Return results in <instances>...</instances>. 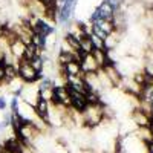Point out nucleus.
Listing matches in <instances>:
<instances>
[{"mask_svg":"<svg viewBox=\"0 0 153 153\" xmlns=\"http://www.w3.org/2000/svg\"><path fill=\"white\" fill-rule=\"evenodd\" d=\"M83 126L86 129H94L104 121V103L100 104H87V107L81 112Z\"/></svg>","mask_w":153,"mask_h":153,"instance_id":"1","label":"nucleus"},{"mask_svg":"<svg viewBox=\"0 0 153 153\" xmlns=\"http://www.w3.org/2000/svg\"><path fill=\"white\" fill-rule=\"evenodd\" d=\"M17 71H19V78H20L25 84L38 83V81L43 78V75L38 74L37 71H34V68L29 65L28 61H25V60H19Z\"/></svg>","mask_w":153,"mask_h":153,"instance_id":"2","label":"nucleus"},{"mask_svg":"<svg viewBox=\"0 0 153 153\" xmlns=\"http://www.w3.org/2000/svg\"><path fill=\"white\" fill-rule=\"evenodd\" d=\"M63 104L66 107H71V91L68 86H55L54 87V100L52 104Z\"/></svg>","mask_w":153,"mask_h":153,"instance_id":"3","label":"nucleus"},{"mask_svg":"<svg viewBox=\"0 0 153 153\" xmlns=\"http://www.w3.org/2000/svg\"><path fill=\"white\" fill-rule=\"evenodd\" d=\"M103 72L106 74V76L110 80V83H112L113 86H120V84L123 83V74L118 71L117 65H115L113 61L107 63V65L103 68Z\"/></svg>","mask_w":153,"mask_h":153,"instance_id":"4","label":"nucleus"},{"mask_svg":"<svg viewBox=\"0 0 153 153\" xmlns=\"http://www.w3.org/2000/svg\"><path fill=\"white\" fill-rule=\"evenodd\" d=\"M71 91V107L75 110V112H83L86 107H87V101H86V95L84 94H80V92H75L72 89Z\"/></svg>","mask_w":153,"mask_h":153,"instance_id":"5","label":"nucleus"},{"mask_svg":"<svg viewBox=\"0 0 153 153\" xmlns=\"http://www.w3.org/2000/svg\"><path fill=\"white\" fill-rule=\"evenodd\" d=\"M80 68L83 74H89V72H97L100 68L97 65L95 58L92 57V54H83L81 60H80Z\"/></svg>","mask_w":153,"mask_h":153,"instance_id":"6","label":"nucleus"},{"mask_svg":"<svg viewBox=\"0 0 153 153\" xmlns=\"http://www.w3.org/2000/svg\"><path fill=\"white\" fill-rule=\"evenodd\" d=\"M95 14L98 19H103V20H110L113 19V14H115V9L113 6L109 3V0H103V2L100 3V6L97 8Z\"/></svg>","mask_w":153,"mask_h":153,"instance_id":"7","label":"nucleus"},{"mask_svg":"<svg viewBox=\"0 0 153 153\" xmlns=\"http://www.w3.org/2000/svg\"><path fill=\"white\" fill-rule=\"evenodd\" d=\"M132 120H133V123L138 126V127H150V117L147 113H144L143 110H139L138 107L133 110V113H132Z\"/></svg>","mask_w":153,"mask_h":153,"instance_id":"8","label":"nucleus"},{"mask_svg":"<svg viewBox=\"0 0 153 153\" xmlns=\"http://www.w3.org/2000/svg\"><path fill=\"white\" fill-rule=\"evenodd\" d=\"M34 112H35V115L38 118H42V120H45L48 123V118H49V103L40 98L35 103V106H34Z\"/></svg>","mask_w":153,"mask_h":153,"instance_id":"9","label":"nucleus"},{"mask_svg":"<svg viewBox=\"0 0 153 153\" xmlns=\"http://www.w3.org/2000/svg\"><path fill=\"white\" fill-rule=\"evenodd\" d=\"M61 71L65 72L66 76H69V75H72V76H74V75H83L78 61H71V63H68V65L61 66Z\"/></svg>","mask_w":153,"mask_h":153,"instance_id":"10","label":"nucleus"},{"mask_svg":"<svg viewBox=\"0 0 153 153\" xmlns=\"http://www.w3.org/2000/svg\"><path fill=\"white\" fill-rule=\"evenodd\" d=\"M25 49H26V45H25L23 42H20L19 38H17L14 43H11V54L14 55L17 60H22V58H23Z\"/></svg>","mask_w":153,"mask_h":153,"instance_id":"11","label":"nucleus"},{"mask_svg":"<svg viewBox=\"0 0 153 153\" xmlns=\"http://www.w3.org/2000/svg\"><path fill=\"white\" fill-rule=\"evenodd\" d=\"M3 71H5V81L6 83L19 76L17 65H3Z\"/></svg>","mask_w":153,"mask_h":153,"instance_id":"12","label":"nucleus"},{"mask_svg":"<svg viewBox=\"0 0 153 153\" xmlns=\"http://www.w3.org/2000/svg\"><path fill=\"white\" fill-rule=\"evenodd\" d=\"M80 51H81V54H92L94 52V45L91 42V38H89V35H84L80 38Z\"/></svg>","mask_w":153,"mask_h":153,"instance_id":"13","label":"nucleus"},{"mask_svg":"<svg viewBox=\"0 0 153 153\" xmlns=\"http://www.w3.org/2000/svg\"><path fill=\"white\" fill-rule=\"evenodd\" d=\"M31 45H34L37 49H45V46H46V37L38 35V34H32Z\"/></svg>","mask_w":153,"mask_h":153,"instance_id":"14","label":"nucleus"},{"mask_svg":"<svg viewBox=\"0 0 153 153\" xmlns=\"http://www.w3.org/2000/svg\"><path fill=\"white\" fill-rule=\"evenodd\" d=\"M37 55H35V46L34 45H26V49H25V54H23V58L22 60H25V61H31V60H34Z\"/></svg>","mask_w":153,"mask_h":153,"instance_id":"15","label":"nucleus"},{"mask_svg":"<svg viewBox=\"0 0 153 153\" xmlns=\"http://www.w3.org/2000/svg\"><path fill=\"white\" fill-rule=\"evenodd\" d=\"M89 38H91V42H92V45H94V49H106L103 38L97 37L95 34H91V35H89Z\"/></svg>","mask_w":153,"mask_h":153,"instance_id":"16","label":"nucleus"},{"mask_svg":"<svg viewBox=\"0 0 153 153\" xmlns=\"http://www.w3.org/2000/svg\"><path fill=\"white\" fill-rule=\"evenodd\" d=\"M6 107H8V103H6V98L5 97H0V110H6Z\"/></svg>","mask_w":153,"mask_h":153,"instance_id":"17","label":"nucleus"},{"mask_svg":"<svg viewBox=\"0 0 153 153\" xmlns=\"http://www.w3.org/2000/svg\"><path fill=\"white\" fill-rule=\"evenodd\" d=\"M147 152L149 153H153V141L152 143H147Z\"/></svg>","mask_w":153,"mask_h":153,"instance_id":"18","label":"nucleus"},{"mask_svg":"<svg viewBox=\"0 0 153 153\" xmlns=\"http://www.w3.org/2000/svg\"><path fill=\"white\" fill-rule=\"evenodd\" d=\"M3 52H2V51H0V65H3Z\"/></svg>","mask_w":153,"mask_h":153,"instance_id":"19","label":"nucleus"},{"mask_svg":"<svg viewBox=\"0 0 153 153\" xmlns=\"http://www.w3.org/2000/svg\"><path fill=\"white\" fill-rule=\"evenodd\" d=\"M40 2H45V0H40Z\"/></svg>","mask_w":153,"mask_h":153,"instance_id":"20","label":"nucleus"}]
</instances>
